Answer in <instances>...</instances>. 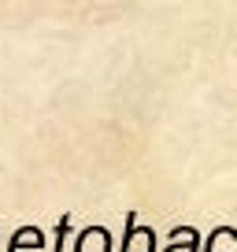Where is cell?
<instances>
[{"mask_svg": "<svg viewBox=\"0 0 237 252\" xmlns=\"http://www.w3.org/2000/svg\"><path fill=\"white\" fill-rule=\"evenodd\" d=\"M74 252H111V237H108V230H100V226L86 230V234L78 237V245H74Z\"/></svg>", "mask_w": 237, "mask_h": 252, "instance_id": "cell-1", "label": "cell"}, {"mask_svg": "<svg viewBox=\"0 0 237 252\" xmlns=\"http://www.w3.org/2000/svg\"><path fill=\"white\" fill-rule=\"evenodd\" d=\"M122 252H152V230H137L134 215H126V245Z\"/></svg>", "mask_w": 237, "mask_h": 252, "instance_id": "cell-2", "label": "cell"}, {"mask_svg": "<svg viewBox=\"0 0 237 252\" xmlns=\"http://www.w3.org/2000/svg\"><path fill=\"white\" fill-rule=\"evenodd\" d=\"M26 241H30V249L37 252V249H41V230H33V226H30V230H19L15 241H11V249H19V245H26Z\"/></svg>", "mask_w": 237, "mask_h": 252, "instance_id": "cell-3", "label": "cell"}, {"mask_svg": "<svg viewBox=\"0 0 237 252\" xmlns=\"http://www.w3.org/2000/svg\"><path fill=\"white\" fill-rule=\"evenodd\" d=\"M234 241H237L234 230H215V249L211 252H234Z\"/></svg>", "mask_w": 237, "mask_h": 252, "instance_id": "cell-4", "label": "cell"}, {"mask_svg": "<svg viewBox=\"0 0 237 252\" xmlns=\"http://www.w3.org/2000/svg\"><path fill=\"white\" fill-rule=\"evenodd\" d=\"M67 234H71V215H59V222H56V252H63Z\"/></svg>", "mask_w": 237, "mask_h": 252, "instance_id": "cell-5", "label": "cell"}, {"mask_svg": "<svg viewBox=\"0 0 237 252\" xmlns=\"http://www.w3.org/2000/svg\"><path fill=\"white\" fill-rule=\"evenodd\" d=\"M167 252H197V249H167Z\"/></svg>", "mask_w": 237, "mask_h": 252, "instance_id": "cell-6", "label": "cell"}]
</instances>
